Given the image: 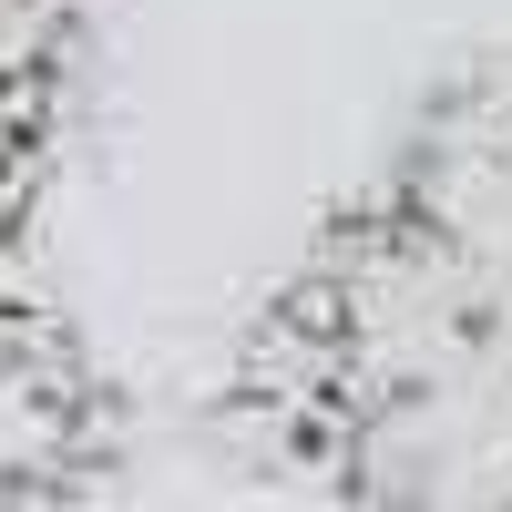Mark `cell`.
Listing matches in <instances>:
<instances>
[{
	"label": "cell",
	"instance_id": "6da1fadb",
	"mask_svg": "<svg viewBox=\"0 0 512 512\" xmlns=\"http://www.w3.org/2000/svg\"><path fill=\"white\" fill-rule=\"evenodd\" d=\"M113 482V400L62 318L0 297V512H82Z\"/></svg>",
	"mask_w": 512,
	"mask_h": 512
},
{
	"label": "cell",
	"instance_id": "7a4b0ae2",
	"mask_svg": "<svg viewBox=\"0 0 512 512\" xmlns=\"http://www.w3.org/2000/svg\"><path fill=\"white\" fill-rule=\"evenodd\" d=\"M31 72H41V0H0V195H11V154L31 134Z\"/></svg>",
	"mask_w": 512,
	"mask_h": 512
}]
</instances>
